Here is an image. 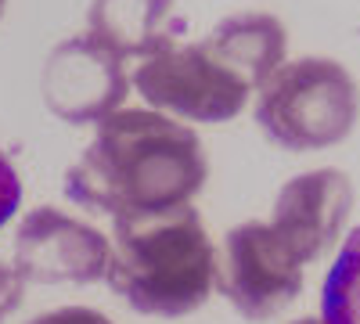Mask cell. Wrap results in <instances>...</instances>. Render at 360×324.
Listing matches in <instances>:
<instances>
[{
  "mask_svg": "<svg viewBox=\"0 0 360 324\" xmlns=\"http://www.w3.org/2000/svg\"><path fill=\"white\" fill-rule=\"evenodd\" d=\"M29 324H112V320L98 310H90V306H62V310L33 317Z\"/></svg>",
  "mask_w": 360,
  "mask_h": 324,
  "instance_id": "5bb4252c",
  "label": "cell"
},
{
  "mask_svg": "<svg viewBox=\"0 0 360 324\" xmlns=\"http://www.w3.org/2000/svg\"><path fill=\"white\" fill-rule=\"evenodd\" d=\"M202 47L213 54L231 76L242 79L249 91H259V86L285 65L288 33L274 15L245 11V15H231L220 25H213V33L202 40Z\"/></svg>",
  "mask_w": 360,
  "mask_h": 324,
  "instance_id": "30bf717a",
  "label": "cell"
},
{
  "mask_svg": "<svg viewBox=\"0 0 360 324\" xmlns=\"http://www.w3.org/2000/svg\"><path fill=\"white\" fill-rule=\"evenodd\" d=\"M22 288H25V281L15 274V267H8V263L0 259V324L22 306Z\"/></svg>",
  "mask_w": 360,
  "mask_h": 324,
  "instance_id": "4fadbf2b",
  "label": "cell"
},
{
  "mask_svg": "<svg viewBox=\"0 0 360 324\" xmlns=\"http://www.w3.org/2000/svg\"><path fill=\"white\" fill-rule=\"evenodd\" d=\"M108 285L148 317L195 313L217 281V249L191 205L155 216L112 220Z\"/></svg>",
  "mask_w": 360,
  "mask_h": 324,
  "instance_id": "7a4b0ae2",
  "label": "cell"
},
{
  "mask_svg": "<svg viewBox=\"0 0 360 324\" xmlns=\"http://www.w3.org/2000/svg\"><path fill=\"white\" fill-rule=\"evenodd\" d=\"M4 8H8V0H0V15H4Z\"/></svg>",
  "mask_w": 360,
  "mask_h": 324,
  "instance_id": "2e32d148",
  "label": "cell"
},
{
  "mask_svg": "<svg viewBox=\"0 0 360 324\" xmlns=\"http://www.w3.org/2000/svg\"><path fill=\"white\" fill-rule=\"evenodd\" d=\"M217 285L231 306L249 317L266 320L292 306L303 292V263L263 220H245L227 231L224 263L217 267Z\"/></svg>",
  "mask_w": 360,
  "mask_h": 324,
  "instance_id": "5b68a950",
  "label": "cell"
},
{
  "mask_svg": "<svg viewBox=\"0 0 360 324\" xmlns=\"http://www.w3.org/2000/svg\"><path fill=\"white\" fill-rule=\"evenodd\" d=\"M353 213V184L342 169L299 173L278 191L270 227L299 263H314L339 242Z\"/></svg>",
  "mask_w": 360,
  "mask_h": 324,
  "instance_id": "ba28073f",
  "label": "cell"
},
{
  "mask_svg": "<svg viewBox=\"0 0 360 324\" xmlns=\"http://www.w3.org/2000/svg\"><path fill=\"white\" fill-rule=\"evenodd\" d=\"M130 94L123 58H115L94 37L62 40L44 65V101L62 123L86 127L119 112Z\"/></svg>",
  "mask_w": 360,
  "mask_h": 324,
  "instance_id": "52a82bcc",
  "label": "cell"
},
{
  "mask_svg": "<svg viewBox=\"0 0 360 324\" xmlns=\"http://www.w3.org/2000/svg\"><path fill=\"white\" fill-rule=\"evenodd\" d=\"M18 202H22V176H18L15 162L0 152V227L15 216Z\"/></svg>",
  "mask_w": 360,
  "mask_h": 324,
  "instance_id": "7c38bea8",
  "label": "cell"
},
{
  "mask_svg": "<svg viewBox=\"0 0 360 324\" xmlns=\"http://www.w3.org/2000/svg\"><path fill=\"white\" fill-rule=\"evenodd\" d=\"M86 29L115 58H152L176 44V0H90Z\"/></svg>",
  "mask_w": 360,
  "mask_h": 324,
  "instance_id": "9c48e42d",
  "label": "cell"
},
{
  "mask_svg": "<svg viewBox=\"0 0 360 324\" xmlns=\"http://www.w3.org/2000/svg\"><path fill=\"white\" fill-rule=\"evenodd\" d=\"M108 238L54 205H37L15 234V274L29 285H90L108 271Z\"/></svg>",
  "mask_w": 360,
  "mask_h": 324,
  "instance_id": "8992f818",
  "label": "cell"
},
{
  "mask_svg": "<svg viewBox=\"0 0 360 324\" xmlns=\"http://www.w3.org/2000/svg\"><path fill=\"white\" fill-rule=\"evenodd\" d=\"M134 86L162 115H180L191 123H227L249 101V86L231 76L202 44H173L144 58Z\"/></svg>",
  "mask_w": 360,
  "mask_h": 324,
  "instance_id": "277c9868",
  "label": "cell"
},
{
  "mask_svg": "<svg viewBox=\"0 0 360 324\" xmlns=\"http://www.w3.org/2000/svg\"><path fill=\"white\" fill-rule=\"evenodd\" d=\"M292 324H321V320H314V317H299V320H292Z\"/></svg>",
  "mask_w": 360,
  "mask_h": 324,
  "instance_id": "9a60e30c",
  "label": "cell"
},
{
  "mask_svg": "<svg viewBox=\"0 0 360 324\" xmlns=\"http://www.w3.org/2000/svg\"><path fill=\"white\" fill-rule=\"evenodd\" d=\"M321 324H360V227L349 231L324 278Z\"/></svg>",
  "mask_w": 360,
  "mask_h": 324,
  "instance_id": "8fae6325",
  "label": "cell"
},
{
  "mask_svg": "<svg viewBox=\"0 0 360 324\" xmlns=\"http://www.w3.org/2000/svg\"><path fill=\"white\" fill-rule=\"evenodd\" d=\"M360 115L356 79L335 58H295L259 86L256 123L288 152H321L346 141Z\"/></svg>",
  "mask_w": 360,
  "mask_h": 324,
  "instance_id": "3957f363",
  "label": "cell"
},
{
  "mask_svg": "<svg viewBox=\"0 0 360 324\" xmlns=\"http://www.w3.org/2000/svg\"><path fill=\"white\" fill-rule=\"evenodd\" d=\"M205 176L209 162L191 127L155 108H119L69 166L65 195L83 209L134 220L191 205Z\"/></svg>",
  "mask_w": 360,
  "mask_h": 324,
  "instance_id": "6da1fadb",
  "label": "cell"
}]
</instances>
